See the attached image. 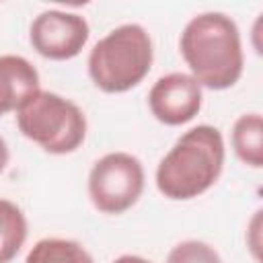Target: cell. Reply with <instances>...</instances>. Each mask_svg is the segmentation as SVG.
I'll return each instance as SVG.
<instances>
[{
    "instance_id": "6da1fadb",
    "label": "cell",
    "mask_w": 263,
    "mask_h": 263,
    "mask_svg": "<svg viewBox=\"0 0 263 263\" xmlns=\"http://www.w3.org/2000/svg\"><path fill=\"white\" fill-rule=\"evenodd\" d=\"M181 55L199 86L224 90L238 82L245 66L240 31L224 12H201L181 33Z\"/></svg>"
},
{
    "instance_id": "7a4b0ae2",
    "label": "cell",
    "mask_w": 263,
    "mask_h": 263,
    "mask_svg": "<svg viewBox=\"0 0 263 263\" xmlns=\"http://www.w3.org/2000/svg\"><path fill=\"white\" fill-rule=\"evenodd\" d=\"M224 168V138L214 125L187 129L162 156L156 187L168 199H193L205 193Z\"/></svg>"
},
{
    "instance_id": "3957f363",
    "label": "cell",
    "mask_w": 263,
    "mask_h": 263,
    "mask_svg": "<svg viewBox=\"0 0 263 263\" xmlns=\"http://www.w3.org/2000/svg\"><path fill=\"white\" fill-rule=\"evenodd\" d=\"M152 60L150 35L142 25L127 23L95 43L88 53V76L103 92H125L148 76Z\"/></svg>"
},
{
    "instance_id": "277c9868",
    "label": "cell",
    "mask_w": 263,
    "mask_h": 263,
    "mask_svg": "<svg viewBox=\"0 0 263 263\" xmlns=\"http://www.w3.org/2000/svg\"><path fill=\"white\" fill-rule=\"evenodd\" d=\"M16 125L25 138L49 154H70L86 138V117L82 109L58 92L39 90L21 111Z\"/></svg>"
},
{
    "instance_id": "5b68a950",
    "label": "cell",
    "mask_w": 263,
    "mask_h": 263,
    "mask_svg": "<svg viewBox=\"0 0 263 263\" xmlns=\"http://www.w3.org/2000/svg\"><path fill=\"white\" fill-rule=\"evenodd\" d=\"M144 191V166L127 152H109L88 173V197L103 214L127 212Z\"/></svg>"
},
{
    "instance_id": "8992f818",
    "label": "cell",
    "mask_w": 263,
    "mask_h": 263,
    "mask_svg": "<svg viewBox=\"0 0 263 263\" xmlns=\"http://www.w3.org/2000/svg\"><path fill=\"white\" fill-rule=\"evenodd\" d=\"M90 35L84 16L66 10H45L35 16L29 31L33 49L47 60H72L86 45Z\"/></svg>"
},
{
    "instance_id": "52a82bcc",
    "label": "cell",
    "mask_w": 263,
    "mask_h": 263,
    "mask_svg": "<svg viewBox=\"0 0 263 263\" xmlns=\"http://www.w3.org/2000/svg\"><path fill=\"white\" fill-rule=\"evenodd\" d=\"M201 101V86L191 74L185 72L160 76L148 92V107L164 125H183L191 121L199 113Z\"/></svg>"
},
{
    "instance_id": "ba28073f",
    "label": "cell",
    "mask_w": 263,
    "mask_h": 263,
    "mask_svg": "<svg viewBox=\"0 0 263 263\" xmlns=\"http://www.w3.org/2000/svg\"><path fill=\"white\" fill-rule=\"evenodd\" d=\"M39 72L23 55H0V115L21 111L39 92Z\"/></svg>"
},
{
    "instance_id": "9c48e42d",
    "label": "cell",
    "mask_w": 263,
    "mask_h": 263,
    "mask_svg": "<svg viewBox=\"0 0 263 263\" xmlns=\"http://www.w3.org/2000/svg\"><path fill=\"white\" fill-rule=\"evenodd\" d=\"M232 148L240 162L263 166V121L259 113H245L232 125Z\"/></svg>"
},
{
    "instance_id": "30bf717a",
    "label": "cell",
    "mask_w": 263,
    "mask_h": 263,
    "mask_svg": "<svg viewBox=\"0 0 263 263\" xmlns=\"http://www.w3.org/2000/svg\"><path fill=\"white\" fill-rule=\"evenodd\" d=\"M27 238V220L21 208L0 199V263H10Z\"/></svg>"
},
{
    "instance_id": "8fae6325",
    "label": "cell",
    "mask_w": 263,
    "mask_h": 263,
    "mask_svg": "<svg viewBox=\"0 0 263 263\" xmlns=\"http://www.w3.org/2000/svg\"><path fill=\"white\" fill-rule=\"evenodd\" d=\"M25 263H95L88 251L68 238H43L27 253Z\"/></svg>"
},
{
    "instance_id": "7c38bea8",
    "label": "cell",
    "mask_w": 263,
    "mask_h": 263,
    "mask_svg": "<svg viewBox=\"0 0 263 263\" xmlns=\"http://www.w3.org/2000/svg\"><path fill=\"white\" fill-rule=\"evenodd\" d=\"M166 263H222L218 251L203 240H183L175 245Z\"/></svg>"
},
{
    "instance_id": "4fadbf2b",
    "label": "cell",
    "mask_w": 263,
    "mask_h": 263,
    "mask_svg": "<svg viewBox=\"0 0 263 263\" xmlns=\"http://www.w3.org/2000/svg\"><path fill=\"white\" fill-rule=\"evenodd\" d=\"M113 263H152V261H148L144 257H138V255H121Z\"/></svg>"
},
{
    "instance_id": "5bb4252c",
    "label": "cell",
    "mask_w": 263,
    "mask_h": 263,
    "mask_svg": "<svg viewBox=\"0 0 263 263\" xmlns=\"http://www.w3.org/2000/svg\"><path fill=\"white\" fill-rule=\"evenodd\" d=\"M6 164H8V146H6V142L0 138V173L6 168Z\"/></svg>"
}]
</instances>
